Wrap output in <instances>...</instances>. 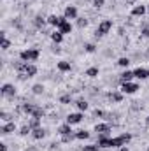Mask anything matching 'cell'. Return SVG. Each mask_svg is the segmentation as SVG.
Segmentation results:
<instances>
[{
  "label": "cell",
  "instance_id": "obj_1",
  "mask_svg": "<svg viewBox=\"0 0 149 151\" xmlns=\"http://www.w3.org/2000/svg\"><path fill=\"white\" fill-rule=\"evenodd\" d=\"M105 135L107 134H100V137H98V146H102V148H119L132 139L130 134H121L119 137H112V139H107Z\"/></svg>",
  "mask_w": 149,
  "mask_h": 151
},
{
  "label": "cell",
  "instance_id": "obj_2",
  "mask_svg": "<svg viewBox=\"0 0 149 151\" xmlns=\"http://www.w3.org/2000/svg\"><path fill=\"white\" fill-rule=\"evenodd\" d=\"M25 113H28V114H32V118H42L44 116V111L40 109V107H37V106H34V104H23V107H21Z\"/></svg>",
  "mask_w": 149,
  "mask_h": 151
},
{
  "label": "cell",
  "instance_id": "obj_3",
  "mask_svg": "<svg viewBox=\"0 0 149 151\" xmlns=\"http://www.w3.org/2000/svg\"><path fill=\"white\" fill-rule=\"evenodd\" d=\"M19 58L23 62H35L39 58V51L37 49H25V51L19 53Z\"/></svg>",
  "mask_w": 149,
  "mask_h": 151
},
{
  "label": "cell",
  "instance_id": "obj_4",
  "mask_svg": "<svg viewBox=\"0 0 149 151\" xmlns=\"http://www.w3.org/2000/svg\"><path fill=\"white\" fill-rule=\"evenodd\" d=\"M111 28H112V21L111 19H105V21H102V23L98 25V28H97V35H105V34H109Z\"/></svg>",
  "mask_w": 149,
  "mask_h": 151
},
{
  "label": "cell",
  "instance_id": "obj_5",
  "mask_svg": "<svg viewBox=\"0 0 149 151\" xmlns=\"http://www.w3.org/2000/svg\"><path fill=\"white\" fill-rule=\"evenodd\" d=\"M137 90H139V84H135V83H132V81H128V83H121V91H123V93L132 95V93H135Z\"/></svg>",
  "mask_w": 149,
  "mask_h": 151
},
{
  "label": "cell",
  "instance_id": "obj_6",
  "mask_svg": "<svg viewBox=\"0 0 149 151\" xmlns=\"http://www.w3.org/2000/svg\"><path fill=\"white\" fill-rule=\"evenodd\" d=\"M65 21H67V18H65V16H54V14H53V16H49V18H47V23H49V25H53V27H58V28H60Z\"/></svg>",
  "mask_w": 149,
  "mask_h": 151
},
{
  "label": "cell",
  "instance_id": "obj_7",
  "mask_svg": "<svg viewBox=\"0 0 149 151\" xmlns=\"http://www.w3.org/2000/svg\"><path fill=\"white\" fill-rule=\"evenodd\" d=\"M2 95H5V97H14V93H16V88L12 86V84H9V83H5L4 86H2Z\"/></svg>",
  "mask_w": 149,
  "mask_h": 151
},
{
  "label": "cell",
  "instance_id": "obj_8",
  "mask_svg": "<svg viewBox=\"0 0 149 151\" xmlns=\"http://www.w3.org/2000/svg\"><path fill=\"white\" fill-rule=\"evenodd\" d=\"M82 121V114L81 113H72L67 116V123L69 125H75V123H81Z\"/></svg>",
  "mask_w": 149,
  "mask_h": 151
},
{
  "label": "cell",
  "instance_id": "obj_9",
  "mask_svg": "<svg viewBox=\"0 0 149 151\" xmlns=\"http://www.w3.org/2000/svg\"><path fill=\"white\" fill-rule=\"evenodd\" d=\"M133 76H135L137 79H148L149 77V70L148 69H144V67H139L137 70H133Z\"/></svg>",
  "mask_w": 149,
  "mask_h": 151
},
{
  "label": "cell",
  "instance_id": "obj_10",
  "mask_svg": "<svg viewBox=\"0 0 149 151\" xmlns=\"http://www.w3.org/2000/svg\"><path fill=\"white\" fill-rule=\"evenodd\" d=\"M67 19H75L77 18V9H75L74 5H69L67 9H65V14H63Z\"/></svg>",
  "mask_w": 149,
  "mask_h": 151
},
{
  "label": "cell",
  "instance_id": "obj_11",
  "mask_svg": "<svg viewBox=\"0 0 149 151\" xmlns=\"http://www.w3.org/2000/svg\"><path fill=\"white\" fill-rule=\"evenodd\" d=\"M14 130H16V125H14V123H12V121H9V123H7V125H4V127H2V128H0V132H2V134H4V135H7V134H12V132H14Z\"/></svg>",
  "mask_w": 149,
  "mask_h": 151
},
{
  "label": "cell",
  "instance_id": "obj_12",
  "mask_svg": "<svg viewBox=\"0 0 149 151\" xmlns=\"http://www.w3.org/2000/svg\"><path fill=\"white\" fill-rule=\"evenodd\" d=\"M109 130H111V127H109L107 123H98V125H95V132H98V134H109Z\"/></svg>",
  "mask_w": 149,
  "mask_h": 151
},
{
  "label": "cell",
  "instance_id": "obj_13",
  "mask_svg": "<svg viewBox=\"0 0 149 151\" xmlns=\"http://www.w3.org/2000/svg\"><path fill=\"white\" fill-rule=\"evenodd\" d=\"M146 12H148V7H146V5H137V7H133V11H132L133 16H144Z\"/></svg>",
  "mask_w": 149,
  "mask_h": 151
},
{
  "label": "cell",
  "instance_id": "obj_14",
  "mask_svg": "<svg viewBox=\"0 0 149 151\" xmlns=\"http://www.w3.org/2000/svg\"><path fill=\"white\" fill-rule=\"evenodd\" d=\"M132 77H135V76H133V72H130V70H125L123 74L119 76V81H121V83H128V81H132Z\"/></svg>",
  "mask_w": 149,
  "mask_h": 151
},
{
  "label": "cell",
  "instance_id": "obj_15",
  "mask_svg": "<svg viewBox=\"0 0 149 151\" xmlns=\"http://www.w3.org/2000/svg\"><path fill=\"white\" fill-rule=\"evenodd\" d=\"M58 132H60V135H69V134H72V128H70L69 123H65V125H62L58 128Z\"/></svg>",
  "mask_w": 149,
  "mask_h": 151
},
{
  "label": "cell",
  "instance_id": "obj_16",
  "mask_svg": "<svg viewBox=\"0 0 149 151\" xmlns=\"http://www.w3.org/2000/svg\"><path fill=\"white\" fill-rule=\"evenodd\" d=\"M109 99H111L112 102H121V100H123V93H119V91H112V93H109Z\"/></svg>",
  "mask_w": 149,
  "mask_h": 151
},
{
  "label": "cell",
  "instance_id": "obj_17",
  "mask_svg": "<svg viewBox=\"0 0 149 151\" xmlns=\"http://www.w3.org/2000/svg\"><path fill=\"white\" fill-rule=\"evenodd\" d=\"M60 32H62L63 35H65V34H70V32H72V25H70L69 21H65V23L60 27Z\"/></svg>",
  "mask_w": 149,
  "mask_h": 151
},
{
  "label": "cell",
  "instance_id": "obj_18",
  "mask_svg": "<svg viewBox=\"0 0 149 151\" xmlns=\"http://www.w3.org/2000/svg\"><path fill=\"white\" fill-rule=\"evenodd\" d=\"M32 135H34V139H42V137L46 135V132L39 127V128H34V130H32Z\"/></svg>",
  "mask_w": 149,
  "mask_h": 151
},
{
  "label": "cell",
  "instance_id": "obj_19",
  "mask_svg": "<svg viewBox=\"0 0 149 151\" xmlns=\"http://www.w3.org/2000/svg\"><path fill=\"white\" fill-rule=\"evenodd\" d=\"M51 39H53V42H56V44H60L62 40H63V34L58 30V32H53L51 34Z\"/></svg>",
  "mask_w": 149,
  "mask_h": 151
},
{
  "label": "cell",
  "instance_id": "obj_20",
  "mask_svg": "<svg viewBox=\"0 0 149 151\" xmlns=\"http://www.w3.org/2000/svg\"><path fill=\"white\" fill-rule=\"evenodd\" d=\"M58 69L62 72H67V70H70V63L69 62H58Z\"/></svg>",
  "mask_w": 149,
  "mask_h": 151
},
{
  "label": "cell",
  "instance_id": "obj_21",
  "mask_svg": "<svg viewBox=\"0 0 149 151\" xmlns=\"http://www.w3.org/2000/svg\"><path fill=\"white\" fill-rule=\"evenodd\" d=\"M34 25H35L37 28H42V27L46 25V19H44L42 16H35V21H34Z\"/></svg>",
  "mask_w": 149,
  "mask_h": 151
},
{
  "label": "cell",
  "instance_id": "obj_22",
  "mask_svg": "<svg viewBox=\"0 0 149 151\" xmlns=\"http://www.w3.org/2000/svg\"><path fill=\"white\" fill-rule=\"evenodd\" d=\"M88 137H90V132H86V130H79L75 134V139H88Z\"/></svg>",
  "mask_w": 149,
  "mask_h": 151
},
{
  "label": "cell",
  "instance_id": "obj_23",
  "mask_svg": "<svg viewBox=\"0 0 149 151\" xmlns=\"http://www.w3.org/2000/svg\"><path fill=\"white\" fill-rule=\"evenodd\" d=\"M86 76H88V77H97V76H98V69H97V67L88 69V70H86Z\"/></svg>",
  "mask_w": 149,
  "mask_h": 151
},
{
  "label": "cell",
  "instance_id": "obj_24",
  "mask_svg": "<svg viewBox=\"0 0 149 151\" xmlns=\"http://www.w3.org/2000/svg\"><path fill=\"white\" fill-rule=\"evenodd\" d=\"M28 125H30V128H32V130H34V128H39V125H40V119H39V118H32Z\"/></svg>",
  "mask_w": 149,
  "mask_h": 151
},
{
  "label": "cell",
  "instance_id": "obj_25",
  "mask_svg": "<svg viewBox=\"0 0 149 151\" xmlns=\"http://www.w3.org/2000/svg\"><path fill=\"white\" fill-rule=\"evenodd\" d=\"M117 65H119V67H128V65H130V60H128V58H119V60H117Z\"/></svg>",
  "mask_w": 149,
  "mask_h": 151
},
{
  "label": "cell",
  "instance_id": "obj_26",
  "mask_svg": "<svg viewBox=\"0 0 149 151\" xmlns=\"http://www.w3.org/2000/svg\"><path fill=\"white\" fill-rule=\"evenodd\" d=\"M75 106H77V109H79V111H86V109H88V104H86L84 100H79Z\"/></svg>",
  "mask_w": 149,
  "mask_h": 151
},
{
  "label": "cell",
  "instance_id": "obj_27",
  "mask_svg": "<svg viewBox=\"0 0 149 151\" xmlns=\"http://www.w3.org/2000/svg\"><path fill=\"white\" fill-rule=\"evenodd\" d=\"M30 132H32L30 125H25V127H21V132H19V134H21V135H28Z\"/></svg>",
  "mask_w": 149,
  "mask_h": 151
},
{
  "label": "cell",
  "instance_id": "obj_28",
  "mask_svg": "<svg viewBox=\"0 0 149 151\" xmlns=\"http://www.w3.org/2000/svg\"><path fill=\"white\" fill-rule=\"evenodd\" d=\"M32 90H34V93H35V95H40V93L44 91V86H42V84H35Z\"/></svg>",
  "mask_w": 149,
  "mask_h": 151
},
{
  "label": "cell",
  "instance_id": "obj_29",
  "mask_svg": "<svg viewBox=\"0 0 149 151\" xmlns=\"http://www.w3.org/2000/svg\"><path fill=\"white\" fill-rule=\"evenodd\" d=\"M98 148H100L98 144H91V146H84L82 151H98Z\"/></svg>",
  "mask_w": 149,
  "mask_h": 151
},
{
  "label": "cell",
  "instance_id": "obj_30",
  "mask_svg": "<svg viewBox=\"0 0 149 151\" xmlns=\"http://www.w3.org/2000/svg\"><path fill=\"white\" fill-rule=\"evenodd\" d=\"M86 25H88V21H86L84 18H79V19H77V27H79V28H84Z\"/></svg>",
  "mask_w": 149,
  "mask_h": 151
},
{
  "label": "cell",
  "instance_id": "obj_31",
  "mask_svg": "<svg viewBox=\"0 0 149 151\" xmlns=\"http://www.w3.org/2000/svg\"><path fill=\"white\" fill-rule=\"evenodd\" d=\"M70 102V95H62L60 97V104H69Z\"/></svg>",
  "mask_w": 149,
  "mask_h": 151
},
{
  "label": "cell",
  "instance_id": "obj_32",
  "mask_svg": "<svg viewBox=\"0 0 149 151\" xmlns=\"http://www.w3.org/2000/svg\"><path fill=\"white\" fill-rule=\"evenodd\" d=\"M74 137H75V134L74 135H72V134H69V135H62V141H63V142H70Z\"/></svg>",
  "mask_w": 149,
  "mask_h": 151
},
{
  "label": "cell",
  "instance_id": "obj_33",
  "mask_svg": "<svg viewBox=\"0 0 149 151\" xmlns=\"http://www.w3.org/2000/svg\"><path fill=\"white\" fill-rule=\"evenodd\" d=\"M84 49H86V51H88V53H93V51H95V49H97V47H95V46H93V44H86V46H84Z\"/></svg>",
  "mask_w": 149,
  "mask_h": 151
},
{
  "label": "cell",
  "instance_id": "obj_34",
  "mask_svg": "<svg viewBox=\"0 0 149 151\" xmlns=\"http://www.w3.org/2000/svg\"><path fill=\"white\" fill-rule=\"evenodd\" d=\"M104 2H105V0H93V5H95V7H102Z\"/></svg>",
  "mask_w": 149,
  "mask_h": 151
},
{
  "label": "cell",
  "instance_id": "obj_35",
  "mask_svg": "<svg viewBox=\"0 0 149 151\" xmlns=\"http://www.w3.org/2000/svg\"><path fill=\"white\" fill-rule=\"evenodd\" d=\"M0 118H2L4 121H9V119H11V118L7 116V113H5V111H2V113H0Z\"/></svg>",
  "mask_w": 149,
  "mask_h": 151
},
{
  "label": "cell",
  "instance_id": "obj_36",
  "mask_svg": "<svg viewBox=\"0 0 149 151\" xmlns=\"http://www.w3.org/2000/svg\"><path fill=\"white\" fill-rule=\"evenodd\" d=\"M142 35H144V37H149V28H144V30H142Z\"/></svg>",
  "mask_w": 149,
  "mask_h": 151
},
{
  "label": "cell",
  "instance_id": "obj_37",
  "mask_svg": "<svg viewBox=\"0 0 149 151\" xmlns=\"http://www.w3.org/2000/svg\"><path fill=\"white\" fill-rule=\"evenodd\" d=\"M0 151H7V146L5 144H0Z\"/></svg>",
  "mask_w": 149,
  "mask_h": 151
},
{
  "label": "cell",
  "instance_id": "obj_38",
  "mask_svg": "<svg viewBox=\"0 0 149 151\" xmlns=\"http://www.w3.org/2000/svg\"><path fill=\"white\" fill-rule=\"evenodd\" d=\"M125 2H126V4H128V5H132V4H133V2H135V0H125Z\"/></svg>",
  "mask_w": 149,
  "mask_h": 151
},
{
  "label": "cell",
  "instance_id": "obj_39",
  "mask_svg": "<svg viewBox=\"0 0 149 151\" xmlns=\"http://www.w3.org/2000/svg\"><path fill=\"white\" fill-rule=\"evenodd\" d=\"M121 151H128V150H126V148H121Z\"/></svg>",
  "mask_w": 149,
  "mask_h": 151
},
{
  "label": "cell",
  "instance_id": "obj_40",
  "mask_svg": "<svg viewBox=\"0 0 149 151\" xmlns=\"http://www.w3.org/2000/svg\"><path fill=\"white\" fill-rule=\"evenodd\" d=\"M146 121H148V125H149V116H148V119H146Z\"/></svg>",
  "mask_w": 149,
  "mask_h": 151
},
{
  "label": "cell",
  "instance_id": "obj_41",
  "mask_svg": "<svg viewBox=\"0 0 149 151\" xmlns=\"http://www.w3.org/2000/svg\"><path fill=\"white\" fill-rule=\"evenodd\" d=\"M148 12H149V5H148Z\"/></svg>",
  "mask_w": 149,
  "mask_h": 151
},
{
  "label": "cell",
  "instance_id": "obj_42",
  "mask_svg": "<svg viewBox=\"0 0 149 151\" xmlns=\"http://www.w3.org/2000/svg\"><path fill=\"white\" fill-rule=\"evenodd\" d=\"M148 151H149V150H148Z\"/></svg>",
  "mask_w": 149,
  "mask_h": 151
}]
</instances>
